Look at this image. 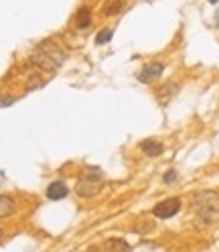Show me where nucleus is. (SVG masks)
Wrapping results in <instances>:
<instances>
[{"label":"nucleus","mask_w":219,"mask_h":252,"mask_svg":"<svg viewBox=\"0 0 219 252\" xmlns=\"http://www.w3.org/2000/svg\"><path fill=\"white\" fill-rule=\"evenodd\" d=\"M191 210L199 226L219 224V193L211 189H203L191 197Z\"/></svg>","instance_id":"f257e3e1"},{"label":"nucleus","mask_w":219,"mask_h":252,"mask_svg":"<svg viewBox=\"0 0 219 252\" xmlns=\"http://www.w3.org/2000/svg\"><path fill=\"white\" fill-rule=\"evenodd\" d=\"M104 189V173L100 167H85L82 177L77 179L73 191L75 195H80L83 199H89V197H96L100 191Z\"/></svg>","instance_id":"f03ea898"},{"label":"nucleus","mask_w":219,"mask_h":252,"mask_svg":"<svg viewBox=\"0 0 219 252\" xmlns=\"http://www.w3.org/2000/svg\"><path fill=\"white\" fill-rule=\"evenodd\" d=\"M28 63H30V65H33L35 69L49 71V73H55L61 65H63V61H59L57 57H53V55H49V53H45V51H41V49H37V47H35V51L30 53Z\"/></svg>","instance_id":"7ed1b4c3"},{"label":"nucleus","mask_w":219,"mask_h":252,"mask_svg":"<svg viewBox=\"0 0 219 252\" xmlns=\"http://www.w3.org/2000/svg\"><path fill=\"white\" fill-rule=\"evenodd\" d=\"M181 208H183L181 197H166V199L159 201V203H156V206L152 208V216H154L156 220H168V218L177 216V214L181 212Z\"/></svg>","instance_id":"20e7f679"},{"label":"nucleus","mask_w":219,"mask_h":252,"mask_svg":"<svg viewBox=\"0 0 219 252\" xmlns=\"http://www.w3.org/2000/svg\"><path fill=\"white\" fill-rule=\"evenodd\" d=\"M163 71H164L163 63L161 61H152V63H146V65L136 73V80L140 84H154L163 75Z\"/></svg>","instance_id":"39448f33"},{"label":"nucleus","mask_w":219,"mask_h":252,"mask_svg":"<svg viewBox=\"0 0 219 252\" xmlns=\"http://www.w3.org/2000/svg\"><path fill=\"white\" fill-rule=\"evenodd\" d=\"M177 94H179V84L170 80V82H164L159 90H156V100H159L161 106H166V104L173 102V98Z\"/></svg>","instance_id":"423d86ee"},{"label":"nucleus","mask_w":219,"mask_h":252,"mask_svg":"<svg viewBox=\"0 0 219 252\" xmlns=\"http://www.w3.org/2000/svg\"><path fill=\"white\" fill-rule=\"evenodd\" d=\"M45 195H47V199H51V201H59V199H65V197L69 195V185H67L65 181L57 179V181L49 183V187H47Z\"/></svg>","instance_id":"0eeeda50"},{"label":"nucleus","mask_w":219,"mask_h":252,"mask_svg":"<svg viewBox=\"0 0 219 252\" xmlns=\"http://www.w3.org/2000/svg\"><path fill=\"white\" fill-rule=\"evenodd\" d=\"M37 49H41V51H45V53H49V55H53V57H57L59 61H63L65 63V59H67V53L61 49V47L57 45V43H53V41H41L39 45H37Z\"/></svg>","instance_id":"6e6552de"},{"label":"nucleus","mask_w":219,"mask_h":252,"mask_svg":"<svg viewBox=\"0 0 219 252\" xmlns=\"http://www.w3.org/2000/svg\"><path fill=\"white\" fill-rule=\"evenodd\" d=\"M140 149H142V153H144L146 157H161V155L164 153V145L161 143V140H156V138H146V140H142Z\"/></svg>","instance_id":"1a4fd4ad"},{"label":"nucleus","mask_w":219,"mask_h":252,"mask_svg":"<svg viewBox=\"0 0 219 252\" xmlns=\"http://www.w3.org/2000/svg\"><path fill=\"white\" fill-rule=\"evenodd\" d=\"M104 250L106 252H132V246L124 238H110L104 244Z\"/></svg>","instance_id":"9d476101"},{"label":"nucleus","mask_w":219,"mask_h":252,"mask_svg":"<svg viewBox=\"0 0 219 252\" xmlns=\"http://www.w3.org/2000/svg\"><path fill=\"white\" fill-rule=\"evenodd\" d=\"M14 214H17V203H14V199L0 193V218H10Z\"/></svg>","instance_id":"9b49d317"},{"label":"nucleus","mask_w":219,"mask_h":252,"mask_svg":"<svg viewBox=\"0 0 219 252\" xmlns=\"http://www.w3.org/2000/svg\"><path fill=\"white\" fill-rule=\"evenodd\" d=\"M89 25H91V8L82 6L80 10L75 12V27L80 31H85Z\"/></svg>","instance_id":"f8f14e48"},{"label":"nucleus","mask_w":219,"mask_h":252,"mask_svg":"<svg viewBox=\"0 0 219 252\" xmlns=\"http://www.w3.org/2000/svg\"><path fill=\"white\" fill-rule=\"evenodd\" d=\"M124 8H126V2H124V0H108L102 8V14L104 17H114V14H120Z\"/></svg>","instance_id":"ddd939ff"},{"label":"nucleus","mask_w":219,"mask_h":252,"mask_svg":"<svg viewBox=\"0 0 219 252\" xmlns=\"http://www.w3.org/2000/svg\"><path fill=\"white\" fill-rule=\"evenodd\" d=\"M43 86H45V80L41 77V73H37V71L28 73V77H27V90H28V92L39 90V88H43Z\"/></svg>","instance_id":"4468645a"},{"label":"nucleus","mask_w":219,"mask_h":252,"mask_svg":"<svg viewBox=\"0 0 219 252\" xmlns=\"http://www.w3.org/2000/svg\"><path fill=\"white\" fill-rule=\"evenodd\" d=\"M112 37H114V29H102L100 31V33L96 35V45L98 47H102V45H106V43H110V41H112Z\"/></svg>","instance_id":"2eb2a0df"},{"label":"nucleus","mask_w":219,"mask_h":252,"mask_svg":"<svg viewBox=\"0 0 219 252\" xmlns=\"http://www.w3.org/2000/svg\"><path fill=\"white\" fill-rule=\"evenodd\" d=\"M179 179V173L175 171V169H168L166 173H164V177H163V183L164 185H170V183H175Z\"/></svg>","instance_id":"dca6fc26"},{"label":"nucleus","mask_w":219,"mask_h":252,"mask_svg":"<svg viewBox=\"0 0 219 252\" xmlns=\"http://www.w3.org/2000/svg\"><path fill=\"white\" fill-rule=\"evenodd\" d=\"M14 102H17V98H12V96H0V108H6V106H12Z\"/></svg>","instance_id":"f3484780"},{"label":"nucleus","mask_w":219,"mask_h":252,"mask_svg":"<svg viewBox=\"0 0 219 252\" xmlns=\"http://www.w3.org/2000/svg\"><path fill=\"white\" fill-rule=\"evenodd\" d=\"M2 238H4V230H2V228H0V240H2Z\"/></svg>","instance_id":"a211bd4d"},{"label":"nucleus","mask_w":219,"mask_h":252,"mask_svg":"<svg viewBox=\"0 0 219 252\" xmlns=\"http://www.w3.org/2000/svg\"><path fill=\"white\" fill-rule=\"evenodd\" d=\"M209 2H211V4H217V0H209Z\"/></svg>","instance_id":"6ab92c4d"}]
</instances>
